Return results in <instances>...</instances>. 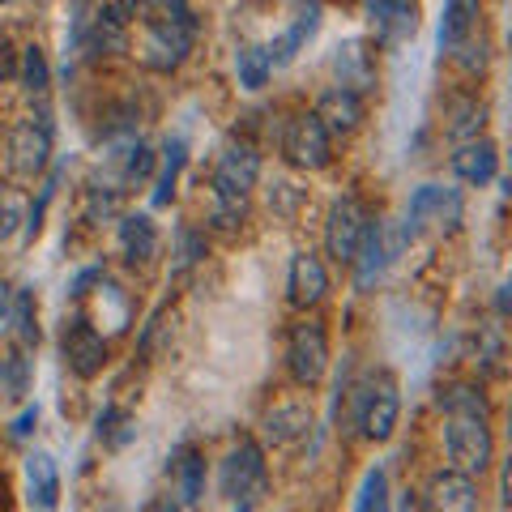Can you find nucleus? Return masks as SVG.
<instances>
[{
    "label": "nucleus",
    "instance_id": "1",
    "mask_svg": "<svg viewBox=\"0 0 512 512\" xmlns=\"http://www.w3.org/2000/svg\"><path fill=\"white\" fill-rule=\"evenodd\" d=\"M141 18L137 60L150 73H175L188 60L192 43H197V13L188 0H154Z\"/></svg>",
    "mask_w": 512,
    "mask_h": 512
},
{
    "label": "nucleus",
    "instance_id": "2",
    "mask_svg": "<svg viewBox=\"0 0 512 512\" xmlns=\"http://www.w3.org/2000/svg\"><path fill=\"white\" fill-rule=\"evenodd\" d=\"M397 419H402L397 376L389 367H376V372L359 376V384L350 389V423L359 427V436L372 444H384L397 431Z\"/></svg>",
    "mask_w": 512,
    "mask_h": 512
},
{
    "label": "nucleus",
    "instance_id": "3",
    "mask_svg": "<svg viewBox=\"0 0 512 512\" xmlns=\"http://www.w3.org/2000/svg\"><path fill=\"white\" fill-rule=\"evenodd\" d=\"M444 453L453 461V470L461 474H483L495 461V436L487 419L474 414H444Z\"/></svg>",
    "mask_w": 512,
    "mask_h": 512
},
{
    "label": "nucleus",
    "instance_id": "4",
    "mask_svg": "<svg viewBox=\"0 0 512 512\" xmlns=\"http://www.w3.org/2000/svg\"><path fill=\"white\" fill-rule=\"evenodd\" d=\"M265 487H269V470H265L261 444L239 440L227 453V461H222V470H218V491L227 495V500L252 508L265 495Z\"/></svg>",
    "mask_w": 512,
    "mask_h": 512
},
{
    "label": "nucleus",
    "instance_id": "5",
    "mask_svg": "<svg viewBox=\"0 0 512 512\" xmlns=\"http://www.w3.org/2000/svg\"><path fill=\"white\" fill-rule=\"evenodd\" d=\"M282 154L286 163L299 171H325L333 163V137L325 133V124L316 120V111H299L282 128Z\"/></svg>",
    "mask_w": 512,
    "mask_h": 512
},
{
    "label": "nucleus",
    "instance_id": "6",
    "mask_svg": "<svg viewBox=\"0 0 512 512\" xmlns=\"http://www.w3.org/2000/svg\"><path fill=\"white\" fill-rule=\"evenodd\" d=\"M52 146H56V133H52V120L47 116L18 120L9 133V171L22 175V180H35V175H43L47 163H52Z\"/></svg>",
    "mask_w": 512,
    "mask_h": 512
},
{
    "label": "nucleus",
    "instance_id": "7",
    "mask_svg": "<svg viewBox=\"0 0 512 512\" xmlns=\"http://www.w3.org/2000/svg\"><path fill=\"white\" fill-rule=\"evenodd\" d=\"M261 180V154L252 141H227L218 154V171H214V201H235L248 205V192Z\"/></svg>",
    "mask_w": 512,
    "mask_h": 512
},
{
    "label": "nucleus",
    "instance_id": "8",
    "mask_svg": "<svg viewBox=\"0 0 512 512\" xmlns=\"http://www.w3.org/2000/svg\"><path fill=\"white\" fill-rule=\"evenodd\" d=\"M286 367H291V380L312 389V384L325 380L329 372V333L320 320H299L291 329V342H286Z\"/></svg>",
    "mask_w": 512,
    "mask_h": 512
},
{
    "label": "nucleus",
    "instance_id": "9",
    "mask_svg": "<svg viewBox=\"0 0 512 512\" xmlns=\"http://www.w3.org/2000/svg\"><path fill=\"white\" fill-rule=\"evenodd\" d=\"M367 222H372V214H367V205L359 197H338L329 210V222H325V252L333 256V261H355V252L363 244L367 235Z\"/></svg>",
    "mask_w": 512,
    "mask_h": 512
},
{
    "label": "nucleus",
    "instance_id": "10",
    "mask_svg": "<svg viewBox=\"0 0 512 512\" xmlns=\"http://www.w3.org/2000/svg\"><path fill=\"white\" fill-rule=\"evenodd\" d=\"M60 350H64V363H69V372L77 380H94L107 367V338L82 316H73L69 325H64Z\"/></svg>",
    "mask_w": 512,
    "mask_h": 512
},
{
    "label": "nucleus",
    "instance_id": "11",
    "mask_svg": "<svg viewBox=\"0 0 512 512\" xmlns=\"http://www.w3.org/2000/svg\"><path fill=\"white\" fill-rule=\"evenodd\" d=\"M461 192L457 188H444V184H423L419 192L410 197V210H406V231H423V227H448L453 231L461 222Z\"/></svg>",
    "mask_w": 512,
    "mask_h": 512
},
{
    "label": "nucleus",
    "instance_id": "12",
    "mask_svg": "<svg viewBox=\"0 0 512 512\" xmlns=\"http://www.w3.org/2000/svg\"><path fill=\"white\" fill-rule=\"evenodd\" d=\"M325 295H329V269H325V261H320L316 252H299L291 261V274H286V299H291V308L308 312Z\"/></svg>",
    "mask_w": 512,
    "mask_h": 512
},
{
    "label": "nucleus",
    "instance_id": "13",
    "mask_svg": "<svg viewBox=\"0 0 512 512\" xmlns=\"http://www.w3.org/2000/svg\"><path fill=\"white\" fill-rule=\"evenodd\" d=\"M397 248H402V239H389V231H384V222H367V235L363 244L355 252V286L359 291H367V286H376V278L384 274V265L397 256Z\"/></svg>",
    "mask_w": 512,
    "mask_h": 512
},
{
    "label": "nucleus",
    "instance_id": "14",
    "mask_svg": "<svg viewBox=\"0 0 512 512\" xmlns=\"http://www.w3.org/2000/svg\"><path fill=\"white\" fill-rule=\"evenodd\" d=\"M367 9H372L380 47H397L414 39V30H419V5L414 0H367Z\"/></svg>",
    "mask_w": 512,
    "mask_h": 512
},
{
    "label": "nucleus",
    "instance_id": "15",
    "mask_svg": "<svg viewBox=\"0 0 512 512\" xmlns=\"http://www.w3.org/2000/svg\"><path fill=\"white\" fill-rule=\"evenodd\" d=\"M427 512H478V483L461 470H444L427 483Z\"/></svg>",
    "mask_w": 512,
    "mask_h": 512
},
{
    "label": "nucleus",
    "instance_id": "16",
    "mask_svg": "<svg viewBox=\"0 0 512 512\" xmlns=\"http://www.w3.org/2000/svg\"><path fill=\"white\" fill-rule=\"evenodd\" d=\"M316 120L325 124L329 137L355 133V128L363 124V99L359 94H350V90H342V86H329L325 94H320V103H316Z\"/></svg>",
    "mask_w": 512,
    "mask_h": 512
},
{
    "label": "nucleus",
    "instance_id": "17",
    "mask_svg": "<svg viewBox=\"0 0 512 512\" xmlns=\"http://www.w3.org/2000/svg\"><path fill=\"white\" fill-rule=\"evenodd\" d=\"M453 171L457 180L466 184H491L495 171H500V150H495V141L487 137H474V141H461V146L453 150Z\"/></svg>",
    "mask_w": 512,
    "mask_h": 512
},
{
    "label": "nucleus",
    "instance_id": "18",
    "mask_svg": "<svg viewBox=\"0 0 512 512\" xmlns=\"http://www.w3.org/2000/svg\"><path fill=\"white\" fill-rule=\"evenodd\" d=\"M30 393V350L0 338V406H18Z\"/></svg>",
    "mask_w": 512,
    "mask_h": 512
},
{
    "label": "nucleus",
    "instance_id": "19",
    "mask_svg": "<svg viewBox=\"0 0 512 512\" xmlns=\"http://www.w3.org/2000/svg\"><path fill=\"white\" fill-rule=\"evenodd\" d=\"M128 30H133V13H128L116 0V5H103L90 18L86 43H90V52H124V47H128Z\"/></svg>",
    "mask_w": 512,
    "mask_h": 512
},
{
    "label": "nucleus",
    "instance_id": "20",
    "mask_svg": "<svg viewBox=\"0 0 512 512\" xmlns=\"http://www.w3.org/2000/svg\"><path fill=\"white\" fill-rule=\"evenodd\" d=\"M333 73H338V86L350 90V94H359V99L376 86V64H372V52H367L363 43L338 47V56H333Z\"/></svg>",
    "mask_w": 512,
    "mask_h": 512
},
{
    "label": "nucleus",
    "instance_id": "21",
    "mask_svg": "<svg viewBox=\"0 0 512 512\" xmlns=\"http://www.w3.org/2000/svg\"><path fill=\"white\" fill-rule=\"evenodd\" d=\"M478 18H483V0H444L440 18V52H453L466 39H474Z\"/></svg>",
    "mask_w": 512,
    "mask_h": 512
},
{
    "label": "nucleus",
    "instance_id": "22",
    "mask_svg": "<svg viewBox=\"0 0 512 512\" xmlns=\"http://www.w3.org/2000/svg\"><path fill=\"white\" fill-rule=\"evenodd\" d=\"M308 431H312V410L303 402H286V406H274L265 414V440L278 444V448L299 444Z\"/></svg>",
    "mask_w": 512,
    "mask_h": 512
},
{
    "label": "nucleus",
    "instance_id": "23",
    "mask_svg": "<svg viewBox=\"0 0 512 512\" xmlns=\"http://www.w3.org/2000/svg\"><path fill=\"white\" fill-rule=\"evenodd\" d=\"M26 487H30V504L39 512H52L60 504V470L52 453H30L26 457Z\"/></svg>",
    "mask_w": 512,
    "mask_h": 512
},
{
    "label": "nucleus",
    "instance_id": "24",
    "mask_svg": "<svg viewBox=\"0 0 512 512\" xmlns=\"http://www.w3.org/2000/svg\"><path fill=\"white\" fill-rule=\"evenodd\" d=\"M120 248L133 265H150L158 256V227L150 214H120Z\"/></svg>",
    "mask_w": 512,
    "mask_h": 512
},
{
    "label": "nucleus",
    "instance_id": "25",
    "mask_svg": "<svg viewBox=\"0 0 512 512\" xmlns=\"http://www.w3.org/2000/svg\"><path fill=\"white\" fill-rule=\"evenodd\" d=\"M316 30H320V0H303L299 13H295V22H291V30H286V35L274 47H265L269 60H274V69H278V64H291L295 52L316 35Z\"/></svg>",
    "mask_w": 512,
    "mask_h": 512
},
{
    "label": "nucleus",
    "instance_id": "26",
    "mask_svg": "<svg viewBox=\"0 0 512 512\" xmlns=\"http://www.w3.org/2000/svg\"><path fill=\"white\" fill-rule=\"evenodd\" d=\"M124 184H120V175L111 171V175H94L90 188H86V218L90 222H107V218H116L120 214V201H124Z\"/></svg>",
    "mask_w": 512,
    "mask_h": 512
},
{
    "label": "nucleus",
    "instance_id": "27",
    "mask_svg": "<svg viewBox=\"0 0 512 512\" xmlns=\"http://www.w3.org/2000/svg\"><path fill=\"white\" fill-rule=\"evenodd\" d=\"M184 158H188L184 137H171V141H167V150H163V171L154 175V192H150L154 210L171 205V197H175V180H180V171H184Z\"/></svg>",
    "mask_w": 512,
    "mask_h": 512
},
{
    "label": "nucleus",
    "instance_id": "28",
    "mask_svg": "<svg viewBox=\"0 0 512 512\" xmlns=\"http://www.w3.org/2000/svg\"><path fill=\"white\" fill-rule=\"evenodd\" d=\"M235 73H239V86H244L248 94H256V90H265L269 73H274V60H269L265 47L244 43V47L235 52Z\"/></svg>",
    "mask_w": 512,
    "mask_h": 512
},
{
    "label": "nucleus",
    "instance_id": "29",
    "mask_svg": "<svg viewBox=\"0 0 512 512\" xmlns=\"http://www.w3.org/2000/svg\"><path fill=\"white\" fill-rule=\"evenodd\" d=\"M483 124H487V107L478 103V99H453L448 103V137L457 141H474L478 133H483Z\"/></svg>",
    "mask_w": 512,
    "mask_h": 512
},
{
    "label": "nucleus",
    "instance_id": "30",
    "mask_svg": "<svg viewBox=\"0 0 512 512\" xmlns=\"http://www.w3.org/2000/svg\"><path fill=\"white\" fill-rule=\"evenodd\" d=\"M116 163V175H120V184L124 188H137V184H146L150 175H154V163H158V154L146 146V141H133L124 154L111 158Z\"/></svg>",
    "mask_w": 512,
    "mask_h": 512
},
{
    "label": "nucleus",
    "instance_id": "31",
    "mask_svg": "<svg viewBox=\"0 0 512 512\" xmlns=\"http://www.w3.org/2000/svg\"><path fill=\"white\" fill-rule=\"evenodd\" d=\"M99 440H103V448H111V453H120V448H128L137 440V419L124 406H107L99 414Z\"/></svg>",
    "mask_w": 512,
    "mask_h": 512
},
{
    "label": "nucleus",
    "instance_id": "32",
    "mask_svg": "<svg viewBox=\"0 0 512 512\" xmlns=\"http://www.w3.org/2000/svg\"><path fill=\"white\" fill-rule=\"evenodd\" d=\"M175 487H180L184 504H197L205 495V457L197 448H184L180 461H175Z\"/></svg>",
    "mask_w": 512,
    "mask_h": 512
},
{
    "label": "nucleus",
    "instance_id": "33",
    "mask_svg": "<svg viewBox=\"0 0 512 512\" xmlns=\"http://www.w3.org/2000/svg\"><path fill=\"white\" fill-rule=\"evenodd\" d=\"M13 342L35 355L39 346V320H35V295L13 286Z\"/></svg>",
    "mask_w": 512,
    "mask_h": 512
},
{
    "label": "nucleus",
    "instance_id": "34",
    "mask_svg": "<svg viewBox=\"0 0 512 512\" xmlns=\"http://www.w3.org/2000/svg\"><path fill=\"white\" fill-rule=\"evenodd\" d=\"M440 410L444 414H474V419H491L487 397L474 389V384H448L440 389Z\"/></svg>",
    "mask_w": 512,
    "mask_h": 512
},
{
    "label": "nucleus",
    "instance_id": "35",
    "mask_svg": "<svg viewBox=\"0 0 512 512\" xmlns=\"http://www.w3.org/2000/svg\"><path fill=\"white\" fill-rule=\"evenodd\" d=\"M355 512H393V495H389V474L372 466L363 474L359 495H355Z\"/></svg>",
    "mask_w": 512,
    "mask_h": 512
},
{
    "label": "nucleus",
    "instance_id": "36",
    "mask_svg": "<svg viewBox=\"0 0 512 512\" xmlns=\"http://www.w3.org/2000/svg\"><path fill=\"white\" fill-rule=\"evenodd\" d=\"M99 312H103L107 333H124L128 329V295L107 278H99Z\"/></svg>",
    "mask_w": 512,
    "mask_h": 512
},
{
    "label": "nucleus",
    "instance_id": "37",
    "mask_svg": "<svg viewBox=\"0 0 512 512\" xmlns=\"http://www.w3.org/2000/svg\"><path fill=\"white\" fill-rule=\"evenodd\" d=\"M18 82L30 90V94H43L47 82H52V69H47V56H43V47L39 43H30L22 60H18Z\"/></svg>",
    "mask_w": 512,
    "mask_h": 512
},
{
    "label": "nucleus",
    "instance_id": "38",
    "mask_svg": "<svg viewBox=\"0 0 512 512\" xmlns=\"http://www.w3.org/2000/svg\"><path fill=\"white\" fill-rule=\"evenodd\" d=\"M18 227H26V197L18 188L0 184V244H5Z\"/></svg>",
    "mask_w": 512,
    "mask_h": 512
},
{
    "label": "nucleus",
    "instance_id": "39",
    "mask_svg": "<svg viewBox=\"0 0 512 512\" xmlns=\"http://www.w3.org/2000/svg\"><path fill=\"white\" fill-rule=\"evenodd\" d=\"M500 359H504V338H500V325H483V329H478L474 363H483L487 372H500Z\"/></svg>",
    "mask_w": 512,
    "mask_h": 512
},
{
    "label": "nucleus",
    "instance_id": "40",
    "mask_svg": "<svg viewBox=\"0 0 512 512\" xmlns=\"http://www.w3.org/2000/svg\"><path fill=\"white\" fill-rule=\"evenodd\" d=\"M201 256H205V235L180 231V269H188L192 261H201Z\"/></svg>",
    "mask_w": 512,
    "mask_h": 512
},
{
    "label": "nucleus",
    "instance_id": "41",
    "mask_svg": "<svg viewBox=\"0 0 512 512\" xmlns=\"http://www.w3.org/2000/svg\"><path fill=\"white\" fill-rule=\"evenodd\" d=\"M0 338H13V286L0 282Z\"/></svg>",
    "mask_w": 512,
    "mask_h": 512
},
{
    "label": "nucleus",
    "instance_id": "42",
    "mask_svg": "<svg viewBox=\"0 0 512 512\" xmlns=\"http://www.w3.org/2000/svg\"><path fill=\"white\" fill-rule=\"evenodd\" d=\"M9 77H18V52L9 39H0V82H9Z\"/></svg>",
    "mask_w": 512,
    "mask_h": 512
},
{
    "label": "nucleus",
    "instance_id": "43",
    "mask_svg": "<svg viewBox=\"0 0 512 512\" xmlns=\"http://www.w3.org/2000/svg\"><path fill=\"white\" fill-rule=\"evenodd\" d=\"M39 427V406H26L22 414H18V419H13V436H18V440H26L30 436V431H35Z\"/></svg>",
    "mask_w": 512,
    "mask_h": 512
},
{
    "label": "nucleus",
    "instance_id": "44",
    "mask_svg": "<svg viewBox=\"0 0 512 512\" xmlns=\"http://www.w3.org/2000/svg\"><path fill=\"white\" fill-rule=\"evenodd\" d=\"M150 512H180V508H175V500H154Z\"/></svg>",
    "mask_w": 512,
    "mask_h": 512
},
{
    "label": "nucleus",
    "instance_id": "45",
    "mask_svg": "<svg viewBox=\"0 0 512 512\" xmlns=\"http://www.w3.org/2000/svg\"><path fill=\"white\" fill-rule=\"evenodd\" d=\"M495 308H500V316L508 312V286H500V295H495Z\"/></svg>",
    "mask_w": 512,
    "mask_h": 512
},
{
    "label": "nucleus",
    "instance_id": "46",
    "mask_svg": "<svg viewBox=\"0 0 512 512\" xmlns=\"http://www.w3.org/2000/svg\"><path fill=\"white\" fill-rule=\"evenodd\" d=\"M0 5H13V0H0Z\"/></svg>",
    "mask_w": 512,
    "mask_h": 512
}]
</instances>
